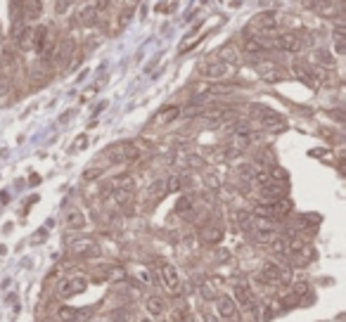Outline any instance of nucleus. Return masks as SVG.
<instances>
[{
    "label": "nucleus",
    "instance_id": "1",
    "mask_svg": "<svg viewBox=\"0 0 346 322\" xmlns=\"http://www.w3.org/2000/svg\"><path fill=\"white\" fill-rule=\"evenodd\" d=\"M249 230H252V237H254V242H258V244H270V240L275 237V220H270V218H258V216H252Z\"/></svg>",
    "mask_w": 346,
    "mask_h": 322
},
{
    "label": "nucleus",
    "instance_id": "2",
    "mask_svg": "<svg viewBox=\"0 0 346 322\" xmlns=\"http://www.w3.org/2000/svg\"><path fill=\"white\" fill-rule=\"evenodd\" d=\"M258 282H261V284H290L292 282V270L280 268L278 263H266L264 268H261Z\"/></svg>",
    "mask_w": 346,
    "mask_h": 322
},
{
    "label": "nucleus",
    "instance_id": "3",
    "mask_svg": "<svg viewBox=\"0 0 346 322\" xmlns=\"http://www.w3.org/2000/svg\"><path fill=\"white\" fill-rule=\"evenodd\" d=\"M252 114H256V116L261 118V124H264V128H268V130H282L284 126H287L284 116H280L278 112H270V109L252 107Z\"/></svg>",
    "mask_w": 346,
    "mask_h": 322
},
{
    "label": "nucleus",
    "instance_id": "4",
    "mask_svg": "<svg viewBox=\"0 0 346 322\" xmlns=\"http://www.w3.org/2000/svg\"><path fill=\"white\" fill-rule=\"evenodd\" d=\"M228 72H230V64L220 62V60H209V62L200 64V76L202 78L218 80V78H223V76H228Z\"/></svg>",
    "mask_w": 346,
    "mask_h": 322
},
{
    "label": "nucleus",
    "instance_id": "5",
    "mask_svg": "<svg viewBox=\"0 0 346 322\" xmlns=\"http://www.w3.org/2000/svg\"><path fill=\"white\" fill-rule=\"evenodd\" d=\"M216 310H218V315L223 318V320L228 322H242V315H240V308H237V304L230 298V296H218L216 298Z\"/></svg>",
    "mask_w": 346,
    "mask_h": 322
},
{
    "label": "nucleus",
    "instance_id": "6",
    "mask_svg": "<svg viewBox=\"0 0 346 322\" xmlns=\"http://www.w3.org/2000/svg\"><path fill=\"white\" fill-rule=\"evenodd\" d=\"M294 74L299 76L304 83H308L310 88H318L322 78H325V72L322 69H313L308 64H294Z\"/></svg>",
    "mask_w": 346,
    "mask_h": 322
},
{
    "label": "nucleus",
    "instance_id": "7",
    "mask_svg": "<svg viewBox=\"0 0 346 322\" xmlns=\"http://www.w3.org/2000/svg\"><path fill=\"white\" fill-rule=\"evenodd\" d=\"M138 156H140V147L136 142H121L110 150L112 161H136Z\"/></svg>",
    "mask_w": 346,
    "mask_h": 322
},
{
    "label": "nucleus",
    "instance_id": "8",
    "mask_svg": "<svg viewBox=\"0 0 346 322\" xmlns=\"http://www.w3.org/2000/svg\"><path fill=\"white\" fill-rule=\"evenodd\" d=\"M86 286H88V280L81 278V275H74V278H64L62 282H60V286H57V292H60V296L66 298V296L86 292Z\"/></svg>",
    "mask_w": 346,
    "mask_h": 322
},
{
    "label": "nucleus",
    "instance_id": "9",
    "mask_svg": "<svg viewBox=\"0 0 346 322\" xmlns=\"http://www.w3.org/2000/svg\"><path fill=\"white\" fill-rule=\"evenodd\" d=\"M162 280H164V286L171 294H180L182 292V280H180V272L176 270V266L164 263L162 266Z\"/></svg>",
    "mask_w": 346,
    "mask_h": 322
},
{
    "label": "nucleus",
    "instance_id": "10",
    "mask_svg": "<svg viewBox=\"0 0 346 322\" xmlns=\"http://www.w3.org/2000/svg\"><path fill=\"white\" fill-rule=\"evenodd\" d=\"M232 301L237 304V308H246V310H252L254 308V292H252V286L244 284V282H237L232 286Z\"/></svg>",
    "mask_w": 346,
    "mask_h": 322
},
{
    "label": "nucleus",
    "instance_id": "11",
    "mask_svg": "<svg viewBox=\"0 0 346 322\" xmlns=\"http://www.w3.org/2000/svg\"><path fill=\"white\" fill-rule=\"evenodd\" d=\"M273 45L278 50H284V52H299L304 48V40H301L299 34H280V36L273 38Z\"/></svg>",
    "mask_w": 346,
    "mask_h": 322
},
{
    "label": "nucleus",
    "instance_id": "12",
    "mask_svg": "<svg viewBox=\"0 0 346 322\" xmlns=\"http://www.w3.org/2000/svg\"><path fill=\"white\" fill-rule=\"evenodd\" d=\"M280 19V14L278 12H261V14H256L254 19H252V26H256V28H261V31H273V28H278V22Z\"/></svg>",
    "mask_w": 346,
    "mask_h": 322
},
{
    "label": "nucleus",
    "instance_id": "13",
    "mask_svg": "<svg viewBox=\"0 0 346 322\" xmlns=\"http://www.w3.org/2000/svg\"><path fill=\"white\" fill-rule=\"evenodd\" d=\"M284 197V182H273V180H268L266 185H261V199H264L266 204H270V202H278V199Z\"/></svg>",
    "mask_w": 346,
    "mask_h": 322
},
{
    "label": "nucleus",
    "instance_id": "14",
    "mask_svg": "<svg viewBox=\"0 0 346 322\" xmlns=\"http://www.w3.org/2000/svg\"><path fill=\"white\" fill-rule=\"evenodd\" d=\"M64 225L72 228V230H81L83 225H86V216H83L81 208H66V214H64Z\"/></svg>",
    "mask_w": 346,
    "mask_h": 322
},
{
    "label": "nucleus",
    "instance_id": "15",
    "mask_svg": "<svg viewBox=\"0 0 346 322\" xmlns=\"http://www.w3.org/2000/svg\"><path fill=\"white\" fill-rule=\"evenodd\" d=\"M72 251L76 254V256H98V244L92 240H78L72 244Z\"/></svg>",
    "mask_w": 346,
    "mask_h": 322
},
{
    "label": "nucleus",
    "instance_id": "16",
    "mask_svg": "<svg viewBox=\"0 0 346 322\" xmlns=\"http://www.w3.org/2000/svg\"><path fill=\"white\" fill-rule=\"evenodd\" d=\"M256 72H258V76L264 80H280L282 78V72L270 62H258L256 64Z\"/></svg>",
    "mask_w": 346,
    "mask_h": 322
},
{
    "label": "nucleus",
    "instance_id": "17",
    "mask_svg": "<svg viewBox=\"0 0 346 322\" xmlns=\"http://www.w3.org/2000/svg\"><path fill=\"white\" fill-rule=\"evenodd\" d=\"M76 22H78L81 26H92V24L98 22V10L83 5V8L78 10V14H76Z\"/></svg>",
    "mask_w": 346,
    "mask_h": 322
},
{
    "label": "nucleus",
    "instance_id": "18",
    "mask_svg": "<svg viewBox=\"0 0 346 322\" xmlns=\"http://www.w3.org/2000/svg\"><path fill=\"white\" fill-rule=\"evenodd\" d=\"M43 14V0H26L24 2V19L34 22Z\"/></svg>",
    "mask_w": 346,
    "mask_h": 322
},
{
    "label": "nucleus",
    "instance_id": "19",
    "mask_svg": "<svg viewBox=\"0 0 346 322\" xmlns=\"http://www.w3.org/2000/svg\"><path fill=\"white\" fill-rule=\"evenodd\" d=\"M145 306H147V313H150V315H154V318H159V315H162V313H164V310H166L164 298H162V296H156V294L147 296Z\"/></svg>",
    "mask_w": 346,
    "mask_h": 322
},
{
    "label": "nucleus",
    "instance_id": "20",
    "mask_svg": "<svg viewBox=\"0 0 346 322\" xmlns=\"http://www.w3.org/2000/svg\"><path fill=\"white\" fill-rule=\"evenodd\" d=\"M112 199L118 206H128L133 202V190H121V188H112Z\"/></svg>",
    "mask_w": 346,
    "mask_h": 322
},
{
    "label": "nucleus",
    "instance_id": "21",
    "mask_svg": "<svg viewBox=\"0 0 346 322\" xmlns=\"http://www.w3.org/2000/svg\"><path fill=\"white\" fill-rule=\"evenodd\" d=\"M230 220L235 223L237 230H246V228H249V223H252V214H249V211H232Z\"/></svg>",
    "mask_w": 346,
    "mask_h": 322
},
{
    "label": "nucleus",
    "instance_id": "22",
    "mask_svg": "<svg viewBox=\"0 0 346 322\" xmlns=\"http://www.w3.org/2000/svg\"><path fill=\"white\" fill-rule=\"evenodd\" d=\"M216 60H220V62H226V64H235L237 62L235 48H232V45H223L218 52H216Z\"/></svg>",
    "mask_w": 346,
    "mask_h": 322
},
{
    "label": "nucleus",
    "instance_id": "23",
    "mask_svg": "<svg viewBox=\"0 0 346 322\" xmlns=\"http://www.w3.org/2000/svg\"><path fill=\"white\" fill-rule=\"evenodd\" d=\"M270 251H273L275 256H290L287 240H284V237H273V240H270Z\"/></svg>",
    "mask_w": 346,
    "mask_h": 322
},
{
    "label": "nucleus",
    "instance_id": "24",
    "mask_svg": "<svg viewBox=\"0 0 346 322\" xmlns=\"http://www.w3.org/2000/svg\"><path fill=\"white\" fill-rule=\"evenodd\" d=\"M72 52H74V40H72V38H66V40H62V45H60V50H57L55 60H60V62H66Z\"/></svg>",
    "mask_w": 346,
    "mask_h": 322
},
{
    "label": "nucleus",
    "instance_id": "25",
    "mask_svg": "<svg viewBox=\"0 0 346 322\" xmlns=\"http://www.w3.org/2000/svg\"><path fill=\"white\" fill-rule=\"evenodd\" d=\"M60 320H64V322L83 320V313L81 310H76V308H66V306H62V308H60Z\"/></svg>",
    "mask_w": 346,
    "mask_h": 322
},
{
    "label": "nucleus",
    "instance_id": "26",
    "mask_svg": "<svg viewBox=\"0 0 346 322\" xmlns=\"http://www.w3.org/2000/svg\"><path fill=\"white\" fill-rule=\"evenodd\" d=\"M244 50L249 54H258V52H266L268 48H266V45L261 43L258 38H246V40H244Z\"/></svg>",
    "mask_w": 346,
    "mask_h": 322
},
{
    "label": "nucleus",
    "instance_id": "27",
    "mask_svg": "<svg viewBox=\"0 0 346 322\" xmlns=\"http://www.w3.org/2000/svg\"><path fill=\"white\" fill-rule=\"evenodd\" d=\"M133 176H128V173H124V176H116L114 178V182H112V188H121V190H133Z\"/></svg>",
    "mask_w": 346,
    "mask_h": 322
},
{
    "label": "nucleus",
    "instance_id": "28",
    "mask_svg": "<svg viewBox=\"0 0 346 322\" xmlns=\"http://www.w3.org/2000/svg\"><path fill=\"white\" fill-rule=\"evenodd\" d=\"M334 50H337L339 54H344L346 45H344V24H337V28H334Z\"/></svg>",
    "mask_w": 346,
    "mask_h": 322
},
{
    "label": "nucleus",
    "instance_id": "29",
    "mask_svg": "<svg viewBox=\"0 0 346 322\" xmlns=\"http://www.w3.org/2000/svg\"><path fill=\"white\" fill-rule=\"evenodd\" d=\"M190 211H192V199L190 197H180L178 202H176V214L188 216Z\"/></svg>",
    "mask_w": 346,
    "mask_h": 322
},
{
    "label": "nucleus",
    "instance_id": "30",
    "mask_svg": "<svg viewBox=\"0 0 346 322\" xmlns=\"http://www.w3.org/2000/svg\"><path fill=\"white\" fill-rule=\"evenodd\" d=\"M268 178L273 180V182H287L290 176H287L284 168H278V166H275V168H268Z\"/></svg>",
    "mask_w": 346,
    "mask_h": 322
},
{
    "label": "nucleus",
    "instance_id": "31",
    "mask_svg": "<svg viewBox=\"0 0 346 322\" xmlns=\"http://www.w3.org/2000/svg\"><path fill=\"white\" fill-rule=\"evenodd\" d=\"M178 114H180V109L178 107H166L164 112H162V116H159V124H171Z\"/></svg>",
    "mask_w": 346,
    "mask_h": 322
},
{
    "label": "nucleus",
    "instance_id": "32",
    "mask_svg": "<svg viewBox=\"0 0 346 322\" xmlns=\"http://www.w3.org/2000/svg\"><path fill=\"white\" fill-rule=\"evenodd\" d=\"M164 188H166V192H178V190L182 188V178L180 176H171V178L164 182Z\"/></svg>",
    "mask_w": 346,
    "mask_h": 322
},
{
    "label": "nucleus",
    "instance_id": "33",
    "mask_svg": "<svg viewBox=\"0 0 346 322\" xmlns=\"http://www.w3.org/2000/svg\"><path fill=\"white\" fill-rule=\"evenodd\" d=\"M166 322H188V318H185V310H182V308H176V310H171V313H168V318H166Z\"/></svg>",
    "mask_w": 346,
    "mask_h": 322
},
{
    "label": "nucleus",
    "instance_id": "34",
    "mask_svg": "<svg viewBox=\"0 0 346 322\" xmlns=\"http://www.w3.org/2000/svg\"><path fill=\"white\" fill-rule=\"evenodd\" d=\"M74 2H76V0H57V5H55V12H57V14H64V12H66V10L72 8Z\"/></svg>",
    "mask_w": 346,
    "mask_h": 322
},
{
    "label": "nucleus",
    "instance_id": "35",
    "mask_svg": "<svg viewBox=\"0 0 346 322\" xmlns=\"http://www.w3.org/2000/svg\"><path fill=\"white\" fill-rule=\"evenodd\" d=\"M114 322H128L130 320V310H126V308H121V310H114Z\"/></svg>",
    "mask_w": 346,
    "mask_h": 322
},
{
    "label": "nucleus",
    "instance_id": "36",
    "mask_svg": "<svg viewBox=\"0 0 346 322\" xmlns=\"http://www.w3.org/2000/svg\"><path fill=\"white\" fill-rule=\"evenodd\" d=\"M102 176V168H88L86 173H83V180L86 182H90V180H98Z\"/></svg>",
    "mask_w": 346,
    "mask_h": 322
},
{
    "label": "nucleus",
    "instance_id": "37",
    "mask_svg": "<svg viewBox=\"0 0 346 322\" xmlns=\"http://www.w3.org/2000/svg\"><path fill=\"white\" fill-rule=\"evenodd\" d=\"M226 92H232L230 86H211L209 88V95H226Z\"/></svg>",
    "mask_w": 346,
    "mask_h": 322
},
{
    "label": "nucleus",
    "instance_id": "38",
    "mask_svg": "<svg viewBox=\"0 0 346 322\" xmlns=\"http://www.w3.org/2000/svg\"><path fill=\"white\" fill-rule=\"evenodd\" d=\"M110 5V0H88V8L92 10H98V12H102V10Z\"/></svg>",
    "mask_w": 346,
    "mask_h": 322
},
{
    "label": "nucleus",
    "instance_id": "39",
    "mask_svg": "<svg viewBox=\"0 0 346 322\" xmlns=\"http://www.w3.org/2000/svg\"><path fill=\"white\" fill-rule=\"evenodd\" d=\"M318 62L332 66V64H334V60H332V54H328V52H318Z\"/></svg>",
    "mask_w": 346,
    "mask_h": 322
},
{
    "label": "nucleus",
    "instance_id": "40",
    "mask_svg": "<svg viewBox=\"0 0 346 322\" xmlns=\"http://www.w3.org/2000/svg\"><path fill=\"white\" fill-rule=\"evenodd\" d=\"M306 292H308V284L306 282H296L294 284V294H306Z\"/></svg>",
    "mask_w": 346,
    "mask_h": 322
},
{
    "label": "nucleus",
    "instance_id": "41",
    "mask_svg": "<svg viewBox=\"0 0 346 322\" xmlns=\"http://www.w3.org/2000/svg\"><path fill=\"white\" fill-rule=\"evenodd\" d=\"M204 237H206L209 242H218L220 240V230H209V232L204 234Z\"/></svg>",
    "mask_w": 346,
    "mask_h": 322
},
{
    "label": "nucleus",
    "instance_id": "42",
    "mask_svg": "<svg viewBox=\"0 0 346 322\" xmlns=\"http://www.w3.org/2000/svg\"><path fill=\"white\" fill-rule=\"evenodd\" d=\"M166 188H164V182H154L152 185V194H164Z\"/></svg>",
    "mask_w": 346,
    "mask_h": 322
},
{
    "label": "nucleus",
    "instance_id": "43",
    "mask_svg": "<svg viewBox=\"0 0 346 322\" xmlns=\"http://www.w3.org/2000/svg\"><path fill=\"white\" fill-rule=\"evenodd\" d=\"M206 322H218V320H216L214 315H206Z\"/></svg>",
    "mask_w": 346,
    "mask_h": 322
},
{
    "label": "nucleus",
    "instance_id": "44",
    "mask_svg": "<svg viewBox=\"0 0 346 322\" xmlns=\"http://www.w3.org/2000/svg\"><path fill=\"white\" fill-rule=\"evenodd\" d=\"M140 322H154V320H152V318H142V320H140Z\"/></svg>",
    "mask_w": 346,
    "mask_h": 322
}]
</instances>
